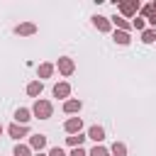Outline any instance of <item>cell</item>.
Instances as JSON below:
<instances>
[{
  "label": "cell",
  "mask_w": 156,
  "mask_h": 156,
  "mask_svg": "<svg viewBox=\"0 0 156 156\" xmlns=\"http://www.w3.org/2000/svg\"><path fill=\"white\" fill-rule=\"evenodd\" d=\"M85 139H88V136H83V134L78 132V134H73V136H68L66 141H68V146H73V149H76V146H80V144H83Z\"/></svg>",
  "instance_id": "5bb4252c"
},
{
  "label": "cell",
  "mask_w": 156,
  "mask_h": 156,
  "mask_svg": "<svg viewBox=\"0 0 156 156\" xmlns=\"http://www.w3.org/2000/svg\"><path fill=\"white\" fill-rule=\"evenodd\" d=\"M51 73H54V66L51 63H41L39 66V78H49Z\"/></svg>",
  "instance_id": "2e32d148"
},
{
  "label": "cell",
  "mask_w": 156,
  "mask_h": 156,
  "mask_svg": "<svg viewBox=\"0 0 156 156\" xmlns=\"http://www.w3.org/2000/svg\"><path fill=\"white\" fill-rule=\"evenodd\" d=\"M78 110H80V100H66L63 102V112L71 115V112H78Z\"/></svg>",
  "instance_id": "7c38bea8"
},
{
  "label": "cell",
  "mask_w": 156,
  "mask_h": 156,
  "mask_svg": "<svg viewBox=\"0 0 156 156\" xmlns=\"http://www.w3.org/2000/svg\"><path fill=\"white\" fill-rule=\"evenodd\" d=\"M151 7H154V12H156V2H151Z\"/></svg>",
  "instance_id": "4316f807"
},
{
  "label": "cell",
  "mask_w": 156,
  "mask_h": 156,
  "mask_svg": "<svg viewBox=\"0 0 156 156\" xmlns=\"http://www.w3.org/2000/svg\"><path fill=\"white\" fill-rule=\"evenodd\" d=\"M63 127H66V132H68V134H78V132H80V127H83V122H80V117H71Z\"/></svg>",
  "instance_id": "277c9868"
},
{
  "label": "cell",
  "mask_w": 156,
  "mask_h": 156,
  "mask_svg": "<svg viewBox=\"0 0 156 156\" xmlns=\"http://www.w3.org/2000/svg\"><path fill=\"white\" fill-rule=\"evenodd\" d=\"M0 134H2V124H0Z\"/></svg>",
  "instance_id": "83f0119b"
},
{
  "label": "cell",
  "mask_w": 156,
  "mask_h": 156,
  "mask_svg": "<svg viewBox=\"0 0 156 156\" xmlns=\"http://www.w3.org/2000/svg\"><path fill=\"white\" fill-rule=\"evenodd\" d=\"M112 156H127V146L122 141H115L112 144Z\"/></svg>",
  "instance_id": "9a60e30c"
},
{
  "label": "cell",
  "mask_w": 156,
  "mask_h": 156,
  "mask_svg": "<svg viewBox=\"0 0 156 156\" xmlns=\"http://www.w3.org/2000/svg\"><path fill=\"white\" fill-rule=\"evenodd\" d=\"M141 41H146V44L156 41V29H144L141 32Z\"/></svg>",
  "instance_id": "e0dca14e"
},
{
  "label": "cell",
  "mask_w": 156,
  "mask_h": 156,
  "mask_svg": "<svg viewBox=\"0 0 156 156\" xmlns=\"http://www.w3.org/2000/svg\"><path fill=\"white\" fill-rule=\"evenodd\" d=\"M49 156H66V154H63V149H61V146H54V149L49 151Z\"/></svg>",
  "instance_id": "603a6c76"
},
{
  "label": "cell",
  "mask_w": 156,
  "mask_h": 156,
  "mask_svg": "<svg viewBox=\"0 0 156 156\" xmlns=\"http://www.w3.org/2000/svg\"><path fill=\"white\" fill-rule=\"evenodd\" d=\"M117 7H119V12H122L124 17H132V15H136V12H139V2H136V0H127V2H119Z\"/></svg>",
  "instance_id": "7a4b0ae2"
},
{
  "label": "cell",
  "mask_w": 156,
  "mask_h": 156,
  "mask_svg": "<svg viewBox=\"0 0 156 156\" xmlns=\"http://www.w3.org/2000/svg\"><path fill=\"white\" fill-rule=\"evenodd\" d=\"M32 112H34V117H39V119H49L51 112H54V107H51L49 100H37L34 107H32Z\"/></svg>",
  "instance_id": "6da1fadb"
},
{
  "label": "cell",
  "mask_w": 156,
  "mask_h": 156,
  "mask_svg": "<svg viewBox=\"0 0 156 156\" xmlns=\"http://www.w3.org/2000/svg\"><path fill=\"white\" fill-rule=\"evenodd\" d=\"M29 144H32V149H37V151H41V149L46 146V136H44V134H34V136L29 139Z\"/></svg>",
  "instance_id": "9c48e42d"
},
{
  "label": "cell",
  "mask_w": 156,
  "mask_h": 156,
  "mask_svg": "<svg viewBox=\"0 0 156 156\" xmlns=\"http://www.w3.org/2000/svg\"><path fill=\"white\" fill-rule=\"evenodd\" d=\"M56 66H58V71H61L63 76H71V73H73V68H76V66H73V58H68V56H61Z\"/></svg>",
  "instance_id": "3957f363"
},
{
  "label": "cell",
  "mask_w": 156,
  "mask_h": 156,
  "mask_svg": "<svg viewBox=\"0 0 156 156\" xmlns=\"http://www.w3.org/2000/svg\"><path fill=\"white\" fill-rule=\"evenodd\" d=\"M71 156H88V154H85V151H83V149H80V146H76V149H73V151H71Z\"/></svg>",
  "instance_id": "cb8c5ba5"
},
{
  "label": "cell",
  "mask_w": 156,
  "mask_h": 156,
  "mask_svg": "<svg viewBox=\"0 0 156 156\" xmlns=\"http://www.w3.org/2000/svg\"><path fill=\"white\" fill-rule=\"evenodd\" d=\"M7 132H10V136H12V139H20V136H24V134H27V127H22V124H10V129H7Z\"/></svg>",
  "instance_id": "8fae6325"
},
{
  "label": "cell",
  "mask_w": 156,
  "mask_h": 156,
  "mask_svg": "<svg viewBox=\"0 0 156 156\" xmlns=\"http://www.w3.org/2000/svg\"><path fill=\"white\" fill-rule=\"evenodd\" d=\"M141 15H144V17H151V15H156V12H154L151 5H144V7H141Z\"/></svg>",
  "instance_id": "7402d4cb"
},
{
  "label": "cell",
  "mask_w": 156,
  "mask_h": 156,
  "mask_svg": "<svg viewBox=\"0 0 156 156\" xmlns=\"http://www.w3.org/2000/svg\"><path fill=\"white\" fill-rule=\"evenodd\" d=\"M15 156H32V149L24 146V144H17L15 146Z\"/></svg>",
  "instance_id": "d6986e66"
},
{
  "label": "cell",
  "mask_w": 156,
  "mask_h": 156,
  "mask_svg": "<svg viewBox=\"0 0 156 156\" xmlns=\"http://www.w3.org/2000/svg\"><path fill=\"white\" fill-rule=\"evenodd\" d=\"M88 139H93V141H102L105 139V129L102 127H90V132H88Z\"/></svg>",
  "instance_id": "ba28073f"
},
{
  "label": "cell",
  "mask_w": 156,
  "mask_h": 156,
  "mask_svg": "<svg viewBox=\"0 0 156 156\" xmlns=\"http://www.w3.org/2000/svg\"><path fill=\"white\" fill-rule=\"evenodd\" d=\"M93 24H95L100 32H110V20L102 17V15H95V17H93Z\"/></svg>",
  "instance_id": "52a82bcc"
},
{
  "label": "cell",
  "mask_w": 156,
  "mask_h": 156,
  "mask_svg": "<svg viewBox=\"0 0 156 156\" xmlns=\"http://www.w3.org/2000/svg\"><path fill=\"white\" fill-rule=\"evenodd\" d=\"M27 95H32V98H37V95H41V83H39V80H34V83H29V85H27Z\"/></svg>",
  "instance_id": "4fadbf2b"
},
{
  "label": "cell",
  "mask_w": 156,
  "mask_h": 156,
  "mask_svg": "<svg viewBox=\"0 0 156 156\" xmlns=\"http://www.w3.org/2000/svg\"><path fill=\"white\" fill-rule=\"evenodd\" d=\"M134 27H136V29H144V20L136 17V20H134Z\"/></svg>",
  "instance_id": "d4e9b609"
},
{
  "label": "cell",
  "mask_w": 156,
  "mask_h": 156,
  "mask_svg": "<svg viewBox=\"0 0 156 156\" xmlns=\"http://www.w3.org/2000/svg\"><path fill=\"white\" fill-rule=\"evenodd\" d=\"M112 22H115V24H117L122 32H129V22H127L124 17H112Z\"/></svg>",
  "instance_id": "ffe728a7"
},
{
  "label": "cell",
  "mask_w": 156,
  "mask_h": 156,
  "mask_svg": "<svg viewBox=\"0 0 156 156\" xmlns=\"http://www.w3.org/2000/svg\"><path fill=\"white\" fill-rule=\"evenodd\" d=\"M34 32H37V27L32 22H24V24H17L15 27V34H20V37H27V34H34Z\"/></svg>",
  "instance_id": "5b68a950"
},
{
  "label": "cell",
  "mask_w": 156,
  "mask_h": 156,
  "mask_svg": "<svg viewBox=\"0 0 156 156\" xmlns=\"http://www.w3.org/2000/svg\"><path fill=\"white\" fill-rule=\"evenodd\" d=\"M68 93H71V85H68V83H56V85H54V95H56V98H66Z\"/></svg>",
  "instance_id": "30bf717a"
},
{
  "label": "cell",
  "mask_w": 156,
  "mask_h": 156,
  "mask_svg": "<svg viewBox=\"0 0 156 156\" xmlns=\"http://www.w3.org/2000/svg\"><path fill=\"white\" fill-rule=\"evenodd\" d=\"M115 41L117 44H129V32H122V29L115 32Z\"/></svg>",
  "instance_id": "ac0fdd59"
},
{
  "label": "cell",
  "mask_w": 156,
  "mask_h": 156,
  "mask_svg": "<svg viewBox=\"0 0 156 156\" xmlns=\"http://www.w3.org/2000/svg\"><path fill=\"white\" fill-rule=\"evenodd\" d=\"M149 22H151V24L156 27V15H151V17H149Z\"/></svg>",
  "instance_id": "484cf974"
},
{
  "label": "cell",
  "mask_w": 156,
  "mask_h": 156,
  "mask_svg": "<svg viewBox=\"0 0 156 156\" xmlns=\"http://www.w3.org/2000/svg\"><path fill=\"white\" fill-rule=\"evenodd\" d=\"M29 115H32V112H29L27 107H20V110L15 112V119H17V124H22V127H27V122L32 119Z\"/></svg>",
  "instance_id": "8992f818"
},
{
  "label": "cell",
  "mask_w": 156,
  "mask_h": 156,
  "mask_svg": "<svg viewBox=\"0 0 156 156\" xmlns=\"http://www.w3.org/2000/svg\"><path fill=\"white\" fill-rule=\"evenodd\" d=\"M37 156H41V154H37Z\"/></svg>",
  "instance_id": "f1b7e54d"
},
{
  "label": "cell",
  "mask_w": 156,
  "mask_h": 156,
  "mask_svg": "<svg viewBox=\"0 0 156 156\" xmlns=\"http://www.w3.org/2000/svg\"><path fill=\"white\" fill-rule=\"evenodd\" d=\"M88 156H110V151H107V149H102V146H95Z\"/></svg>",
  "instance_id": "44dd1931"
}]
</instances>
